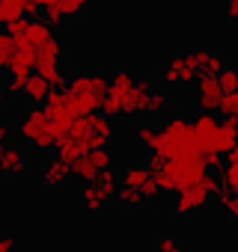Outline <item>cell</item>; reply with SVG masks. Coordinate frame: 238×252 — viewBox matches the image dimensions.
Segmentation results:
<instances>
[{
    "instance_id": "obj_1",
    "label": "cell",
    "mask_w": 238,
    "mask_h": 252,
    "mask_svg": "<svg viewBox=\"0 0 238 252\" xmlns=\"http://www.w3.org/2000/svg\"><path fill=\"white\" fill-rule=\"evenodd\" d=\"M110 140H113V122L104 113H89V116L75 119L63 131V137L57 140V158L66 163H75L78 158L95 149H107Z\"/></svg>"
},
{
    "instance_id": "obj_2",
    "label": "cell",
    "mask_w": 238,
    "mask_h": 252,
    "mask_svg": "<svg viewBox=\"0 0 238 252\" xmlns=\"http://www.w3.org/2000/svg\"><path fill=\"white\" fill-rule=\"evenodd\" d=\"M152 89L155 86L149 80H137L131 71L119 68V71H113L107 77V98L101 104V113L107 119H113V116H125V119L146 116Z\"/></svg>"
},
{
    "instance_id": "obj_3",
    "label": "cell",
    "mask_w": 238,
    "mask_h": 252,
    "mask_svg": "<svg viewBox=\"0 0 238 252\" xmlns=\"http://www.w3.org/2000/svg\"><path fill=\"white\" fill-rule=\"evenodd\" d=\"M104 98H107V74L101 71H75L63 86V101L75 119L101 110Z\"/></svg>"
},
{
    "instance_id": "obj_4",
    "label": "cell",
    "mask_w": 238,
    "mask_h": 252,
    "mask_svg": "<svg viewBox=\"0 0 238 252\" xmlns=\"http://www.w3.org/2000/svg\"><path fill=\"white\" fill-rule=\"evenodd\" d=\"M161 160H176V158H194L199 155L197 137H194V125L188 116H167L164 125H158V137L155 146L149 149Z\"/></svg>"
},
{
    "instance_id": "obj_5",
    "label": "cell",
    "mask_w": 238,
    "mask_h": 252,
    "mask_svg": "<svg viewBox=\"0 0 238 252\" xmlns=\"http://www.w3.org/2000/svg\"><path fill=\"white\" fill-rule=\"evenodd\" d=\"M208 175V166L202 163L199 155L194 158H176V160H164L161 166L152 169V178L158 181L161 193H179L197 181H202Z\"/></svg>"
},
{
    "instance_id": "obj_6",
    "label": "cell",
    "mask_w": 238,
    "mask_h": 252,
    "mask_svg": "<svg viewBox=\"0 0 238 252\" xmlns=\"http://www.w3.org/2000/svg\"><path fill=\"white\" fill-rule=\"evenodd\" d=\"M18 137L33 146L36 152H51L57 149V140H60V131L54 128V122L48 119V113L42 107H33L21 122H18Z\"/></svg>"
},
{
    "instance_id": "obj_7",
    "label": "cell",
    "mask_w": 238,
    "mask_h": 252,
    "mask_svg": "<svg viewBox=\"0 0 238 252\" xmlns=\"http://www.w3.org/2000/svg\"><path fill=\"white\" fill-rule=\"evenodd\" d=\"M217 184H220V181H217L214 175H205L202 181H197V184H191V187L179 190V193H176V205H173L176 217L191 220V217H197L202 208H208V202L214 199Z\"/></svg>"
},
{
    "instance_id": "obj_8",
    "label": "cell",
    "mask_w": 238,
    "mask_h": 252,
    "mask_svg": "<svg viewBox=\"0 0 238 252\" xmlns=\"http://www.w3.org/2000/svg\"><path fill=\"white\" fill-rule=\"evenodd\" d=\"M36 74L45 77L51 89L66 86L69 77H66V71H63V42H60L57 36H54L48 45H42V48L36 51Z\"/></svg>"
},
{
    "instance_id": "obj_9",
    "label": "cell",
    "mask_w": 238,
    "mask_h": 252,
    "mask_svg": "<svg viewBox=\"0 0 238 252\" xmlns=\"http://www.w3.org/2000/svg\"><path fill=\"white\" fill-rule=\"evenodd\" d=\"M197 77H199V65H197L194 51L173 57L167 63V68H161V80L167 86H191V83H197Z\"/></svg>"
},
{
    "instance_id": "obj_10",
    "label": "cell",
    "mask_w": 238,
    "mask_h": 252,
    "mask_svg": "<svg viewBox=\"0 0 238 252\" xmlns=\"http://www.w3.org/2000/svg\"><path fill=\"white\" fill-rule=\"evenodd\" d=\"M191 125H194V137H197L199 158L202 155H211L214 152V143H217V128H220V122L214 119V113H199L197 119H191Z\"/></svg>"
},
{
    "instance_id": "obj_11",
    "label": "cell",
    "mask_w": 238,
    "mask_h": 252,
    "mask_svg": "<svg viewBox=\"0 0 238 252\" xmlns=\"http://www.w3.org/2000/svg\"><path fill=\"white\" fill-rule=\"evenodd\" d=\"M223 92L217 86V74H199L197 77V107L199 113H217Z\"/></svg>"
},
{
    "instance_id": "obj_12",
    "label": "cell",
    "mask_w": 238,
    "mask_h": 252,
    "mask_svg": "<svg viewBox=\"0 0 238 252\" xmlns=\"http://www.w3.org/2000/svg\"><path fill=\"white\" fill-rule=\"evenodd\" d=\"M27 169H30V158L24 149H18V146L0 149V172L6 178H21V175H27Z\"/></svg>"
},
{
    "instance_id": "obj_13",
    "label": "cell",
    "mask_w": 238,
    "mask_h": 252,
    "mask_svg": "<svg viewBox=\"0 0 238 252\" xmlns=\"http://www.w3.org/2000/svg\"><path fill=\"white\" fill-rule=\"evenodd\" d=\"M69 175H72L69 163L60 160V158H51L42 166V187L45 190H57V187H63V181H69Z\"/></svg>"
},
{
    "instance_id": "obj_14",
    "label": "cell",
    "mask_w": 238,
    "mask_h": 252,
    "mask_svg": "<svg viewBox=\"0 0 238 252\" xmlns=\"http://www.w3.org/2000/svg\"><path fill=\"white\" fill-rule=\"evenodd\" d=\"M21 95L33 104V107H42L45 104V98L51 95V86H48V80L45 77H39V74H30L27 80H24V89H21Z\"/></svg>"
},
{
    "instance_id": "obj_15",
    "label": "cell",
    "mask_w": 238,
    "mask_h": 252,
    "mask_svg": "<svg viewBox=\"0 0 238 252\" xmlns=\"http://www.w3.org/2000/svg\"><path fill=\"white\" fill-rule=\"evenodd\" d=\"M238 143V119H223L220 128H217V143H214V152L223 158L232 146Z\"/></svg>"
},
{
    "instance_id": "obj_16",
    "label": "cell",
    "mask_w": 238,
    "mask_h": 252,
    "mask_svg": "<svg viewBox=\"0 0 238 252\" xmlns=\"http://www.w3.org/2000/svg\"><path fill=\"white\" fill-rule=\"evenodd\" d=\"M152 178V172H149V166H140V163H134V166H128L125 172H122V178H119V187H128V190H143V184Z\"/></svg>"
},
{
    "instance_id": "obj_17",
    "label": "cell",
    "mask_w": 238,
    "mask_h": 252,
    "mask_svg": "<svg viewBox=\"0 0 238 252\" xmlns=\"http://www.w3.org/2000/svg\"><path fill=\"white\" fill-rule=\"evenodd\" d=\"M69 172L78 178V181H83V184H89V181H95V175L101 172L95 163H92V158L89 155H83V158H78L75 163H69Z\"/></svg>"
},
{
    "instance_id": "obj_18",
    "label": "cell",
    "mask_w": 238,
    "mask_h": 252,
    "mask_svg": "<svg viewBox=\"0 0 238 252\" xmlns=\"http://www.w3.org/2000/svg\"><path fill=\"white\" fill-rule=\"evenodd\" d=\"M80 199H83V205H86L89 211H98V208H104V205L110 202V196H107L101 187H95L92 181H89V184H83V193H80Z\"/></svg>"
},
{
    "instance_id": "obj_19",
    "label": "cell",
    "mask_w": 238,
    "mask_h": 252,
    "mask_svg": "<svg viewBox=\"0 0 238 252\" xmlns=\"http://www.w3.org/2000/svg\"><path fill=\"white\" fill-rule=\"evenodd\" d=\"M194 54H197L199 74H217L223 68V57L220 54H211V51H194Z\"/></svg>"
},
{
    "instance_id": "obj_20",
    "label": "cell",
    "mask_w": 238,
    "mask_h": 252,
    "mask_svg": "<svg viewBox=\"0 0 238 252\" xmlns=\"http://www.w3.org/2000/svg\"><path fill=\"white\" fill-rule=\"evenodd\" d=\"M155 137H158V125H155V122H137V125H134V140H137L140 146L152 149V146H155Z\"/></svg>"
},
{
    "instance_id": "obj_21",
    "label": "cell",
    "mask_w": 238,
    "mask_h": 252,
    "mask_svg": "<svg viewBox=\"0 0 238 252\" xmlns=\"http://www.w3.org/2000/svg\"><path fill=\"white\" fill-rule=\"evenodd\" d=\"M92 3H95V0H63L57 9H60V12H63V18L69 21V18H80Z\"/></svg>"
},
{
    "instance_id": "obj_22",
    "label": "cell",
    "mask_w": 238,
    "mask_h": 252,
    "mask_svg": "<svg viewBox=\"0 0 238 252\" xmlns=\"http://www.w3.org/2000/svg\"><path fill=\"white\" fill-rule=\"evenodd\" d=\"M217 86H220V92H238V68L223 65L217 71Z\"/></svg>"
},
{
    "instance_id": "obj_23",
    "label": "cell",
    "mask_w": 238,
    "mask_h": 252,
    "mask_svg": "<svg viewBox=\"0 0 238 252\" xmlns=\"http://www.w3.org/2000/svg\"><path fill=\"white\" fill-rule=\"evenodd\" d=\"M217 113L223 119H238V92H223V98L217 104Z\"/></svg>"
},
{
    "instance_id": "obj_24",
    "label": "cell",
    "mask_w": 238,
    "mask_h": 252,
    "mask_svg": "<svg viewBox=\"0 0 238 252\" xmlns=\"http://www.w3.org/2000/svg\"><path fill=\"white\" fill-rule=\"evenodd\" d=\"M170 107V98H167V92H161V89H152V95H149V110H146V116H161L164 110Z\"/></svg>"
},
{
    "instance_id": "obj_25",
    "label": "cell",
    "mask_w": 238,
    "mask_h": 252,
    "mask_svg": "<svg viewBox=\"0 0 238 252\" xmlns=\"http://www.w3.org/2000/svg\"><path fill=\"white\" fill-rule=\"evenodd\" d=\"M113 199H116V205H125V208H137V205H143V196H140L137 190H128V187H119Z\"/></svg>"
},
{
    "instance_id": "obj_26",
    "label": "cell",
    "mask_w": 238,
    "mask_h": 252,
    "mask_svg": "<svg viewBox=\"0 0 238 252\" xmlns=\"http://www.w3.org/2000/svg\"><path fill=\"white\" fill-rule=\"evenodd\" d=\"M217 181L235 193V190H238V163H223V166H220V178H217Z\"/></svg>"
},
{
    "instance_id": "obj_27",
    "label": "cell",
    "mask_w": 238,
    "mask_h": 252,
    "mask_svg": "<svg viewBox=\"0 0 238 252\" xmlns=\"http://www.w3.org/2000/svg\"><path fill=\"white\" fill-rule=\"evenodd\" d=\"M3 6H12V9H18L21 15H36L42 6H39V0H0Z\"/></svg>"
},
{
    "instance_id": "obj_28",
    "label": "cell",
    "mask_w": 238,
    "mask_h": 252,
    "mask_svg": "<svg viewBox=\"0 0 238 252\" xmlns=\"http://www.w3.org/2000/svg\"><path fill=\"white\" fill-rule=\"evenodd\" d=\"M15 54V39L9 33H0V68H6V63Z\"/></svg>"
},
{
    "instance_id": "obj_29",
    "label": "cell",
    "mask_w": 238,
    "mask_h": 252,
    "mask_svg": "<svg viewBox=\"0 0 238 252\" xmlns=\"http://www.w3.org/2000/svg\"><path fill=\"white\" fill-rule=\"evenodd\" d=\"M21 18H24V15H21L18 9L0 3V27H9V24H15V21H21Z\"/></svg>"
},
{
    "instance_id": "obj_30",
    "label": "cell",
    "mask_w": 238,
    "mask_h": 252,
    "mask_svg": "<svg viewBox=\"0 0 238 252\" xmlns=\"http://www.w3.org/2000/svg\"><path fill=\"white\" fill-rule=\"evenodd\" d=\"M89 158H92V163L98 169H110V163H113V155L107 149H95V152H89Z\"/></svg>"
},
{
    "instance_id": "obj_31",
    "label": "cell",
    "mask_w": 238,
    "mask_h": 252,
    "mask_svg": "<svg viewBox=\"0 0 238 252\" xmlns=\"http://www.w3.org/2000/svg\"><path fill=\"white\" fill-rule=\"evenodd\" d=\"M140 196H143V205H146V202H155V199L161 196V187H158V181H155V178H149V181L143 184Z\"/></svg>"
},
{
    "instance_id": "obj_32",
    "label": "cell",
    "mask_w": 238,
    "mask_h": 252,
    "mask_svg": "<svg viewBox=\"0 0 238 252\" xmlns=\"http://www.w3.org/2000/svg\"><path fill=\"white\" fill-rule=\"evenodd\" d=\"M158 252H188V249H185L176 237H161V240H158Z\"/></svg>"
},
{
    "instance_id": "obj_33",
    "label": "cell",
    "mask_w": 238,
    "mask_h": 252,
    "mask_svg": "<svg viewBox=\"0 0 238 252\" xmlns=\"http://www.w3.org/2000/svg\"><path fill=\"white\" fill-rule=\"evenodd\" d=\"M226 15L232 21H238V0H226Z\"/></svg>"
},
{
    "instance_id": "obj_34",
    "label": "cell",
    "mask_w": 238,
    "mask_h": 252,
    "mask_svg": "<svg viewBox=\"0 0 238 252\" xmlns=\"http://www.w3.org/2000/svg\"><path fill=\"white\" fill-rule=\"evenodd\" d=\"M0 252H15V240L12 237H0Z\"/></svg>"
},
{
    "instance_id": "obj_35",
    "label": "cell",
    "mask_w": 238,
    "mask_h": 252,
    "mask_svg": "<svg viewBox=\"0 0 238 252\" xmlns=\"http://www.w3.org/2000/svg\"><path fill=\"white\" fill-rule=\"evenodd\" d=\"M223 158H226V163H238V143H235V146H232Z\"/></svg>"
},
{
    "instance_id": "obj_36",
    "label": "cell",
    "mask_w": 238,
    "mask_h": 252,
    "mask_svg": "<svg viewBox=\"0 0 238 252\" xmlns=\"http://www.w3.org/2000/svg\"><path fill=\"white\" fill-rule=\"evenodd\" d=\"M60 3H63V0H39V6H42V9H57Z\"/></svg>"
},
{
    "instance_id": "obj_37",
    "label": "cell",
    "mask_w": 238,
    "mask_h": 252,
    "mask_svg": "<svg viewBox=\"0 0 238 252\" xmlns=\"http://www.w3.org/2000/svg\"><path fill=\"white\" fill-rule=\"evenodd\" d=\"M229 217H232V228H235V231H238V208H235V211H232V214H229Z\"/></svg>"
},
{
    "instance_id": "obj_38",
    "label": "cell",
    "mask_w": 238,
    "mask_h": 252,
    "mask_svg": "<svg viewBox=\"0 0 238 252\" xmlns=\"http://www.w3.org/2000/svg\"><path fill=\"white\" fill-rule=\"evenodd\" d=\"M3 98H6V92H3V89H0V104H3Z\"/></svg>"
}]
</instances>
